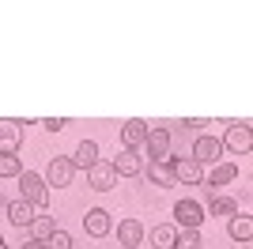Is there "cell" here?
I'll return each instance as SVG.
<instances>
[{"instance_id": "1", "label": "cell", "mask_w": 253, "mask_h": 249, "mask_svg": "<svg viewBox=\"0 0 253 249\" xmlns=\"http://www.w3.org/2000/svg\"><path fill=\"white\" fill-rule=\"evenodd\" d=\"M19 189H23V200L31 208H45L49 204V185H45V177H38V174H19Z\"/></svg>"}, {"instance_id": "2", "label": "cell", "mask_w": 253, "mask_h": 249, "mask_svg": "<svg viewBox=\"0 0 253 249\" xmlns=\"http://www.w3.org/2000/svg\"><path fill=\"white\" fill-rule=\"evenodd\" d=\"M227 151H234V155H246L253 147V128H250V121H238V124H231L227 128V136L219 140Z\"/></svg>"}, {"instance_id": "3", "label": "cell", "mask_w": 253, "mask_h": 249, "mask_svg": "<svg viewBox=\"0 0 253 249\" xmlns=\"http://www.w3.org/2000/svg\"><path fill=\"white\" fill-rule=\"evenodd\" d=\"M170 166H174V177H178L181 185H201L204 181V163H197L193 155H185V159L170 155Z\"/></svg>"}, {"instance_id": "4", "label": "cell", "mask_w": 253, "mask_h": 249, "mask_svg": "<svg viewBox=\"0 0 253 249\" xmlns=\"http://www.w3.org/2000/svg\"><path fill=\"white\" fill-rule=\"evenodd\" d=\"M174 215H178V227L181 230H201V223H204L208 211H204L197 200H178V204H174Z\"/></svg>"}, {"instance_id": "5", "label": "cell", "mask_w": 253, "mask_h": 249, "mask_svg": "<svg viewBox=\"0 0 253 249\" xmlns=\"http://www.w3.org/2000/svg\"><path fill=\"white\" fill-rule=\"evenodd\" d=\"M87 181H91V189H95V193H110V189H114V181H117L114 163H102V159H98V163L87 170Z\"/></svg>"}, {"instance_id": "6", "label": "cell", "mask_w": 253, "mask_h": 249, "mask_svg": "<svg viewBox=\"0 0 253 249\" xmlns=\"http://www.w3.org/2000/svg\"><path fill=\"white\" fill-rule=\"evenodd\" d=\"M144 147H148L151 159H163V163H170V128H148V136H144Z\"/></svg>"}, {"instance_id": "7", "label": "cell", "mask_w": 253, "mask_h": 249, "mask_svg": "<svg viewBox=\"0 0 253 249\" xmlns=\"http://www.w3.org/2000/svg\"><path fill=\"white\" fill-rule=\"evenodd\" d=\"M72 174H76V166H72V159H53L49 163V170H45V185H57V189H64V185H72Z\"/></svg>"}, {"instance_id": "8", "label": "cell", "mask_w": 253, "mask_h": 249, "mask_svg": "<svg viewBox=\"0 0 253 249\" xmlns=\"http://www.w3.org/2000/svg\"><path fill=\"white\" fill-rule=\"evenodd\" d=\"M23 144V121H0V151H8V155H15Z\"/></svg>"}, {"instance_id": "9", "label": "cell", "mask_w": 253, "mask_h": 249, "mask_svg": "<svg viewBox=\"0 0 253 249\" xmlns=\"http://www.w3.org/2000/svg\"><path fill=\"white\" fill-rule=\"evenodd\" d=\"M144 234H148V230L140 227L136 219H121V223H117V242L125 249H136L140 242H144Z\"/></svg>"}, {"instance_id": "10", "label": "cell", "mask_w": 253, "mask_h": 249, "mask_svg": "<svg viewBox=\"0 0 253 249\" xmlns=\"http://www.w3.org/2000/svg\"><path fill=\"white\" fill-rule=\"evenodd\" d=\"M84 230L91 234V238H106V234H110V211L91 208V211L84 215Z\"/></svg>"}, {"instance_id": "11", "label": "cell", "mask_w": 253, "mask_h": 249, "mask_svg": "<svg viewBox=\"0 0 253 249\" xmlns=\"http://www.w3.org/2000/svg\"><path fill=\"white\" fill-rule=\"evenodd\" d=\"M148 177L155 181V185H163V189L178 185V177H174V166L163 163V159H148Z\"/></svg>"}, {"instance_id": "12", "label": "cell", "mask_w": 253, "mask_h": 249, "mask_svg": "<svg viewBox=\"0 0 253 249\" xmlns=\"http://www.w3.org/2000/svg\"><path fill=\"white\" fill-rule=\"evenodd\" d=\"M114 170H117L121 177H140V174H144V163H140L136 151H128V147H125V151L114 159Z\"/></svg>"}, {"instance_id": "13", "label": "cell", "mask_w": 253, "mask_h": 249, "mask_svg": "<svg viewBox=\"0 0 253 249\" xmlns=\"http://www.w3.org/2000/svg\"><path fill=\"white\" fill-rule=\"evenodd\" d=\"M144 136H148V124L140 121V117H132V121H125V128H121V144H125L128 151H136V147L144 144Z\"/></svg>"}, {"instance_id": "14", "label": "cell", "mask_w": 253, "mask_h": 249, "mask_svg": "<svg viewBox=\"0 0 253 249\" xmlns=\"http://www.w3.org/2000/svg\"><path fill=\"white\" fill-rule=\"evenodd\" d=\"M219 151H223V144L215 140V136H201V140H197V147H193V159H197V163H215V159H219Z\"/></svg>"}, {"instance_id": "15", "label": "cell", "mask_w": 253, "mask_h": 249, "mask_svg": "<svg viewBox=\"0 0 253 249\" xmlns=\"http://www.w3.org/2000/svg\"><path fill=\"white\" fill-rule=\"evenodd\" d=\"M144 238H151V246H155V249H174L178 227H174V223H159V227H151V234H144Z\"/></svg>"}, {"instance_id": "16", "label": "cell", "mask_w": 253, "mask_h": 249, "mask_svg": "<svg viewBox=\"0 0 253 249\" xmlns=\"http://www.w3.org/2000/svg\"><path fill=\"white\" fill-rule=\"evenodd\" d=\"M95 163H98V144L95 140H84V144L76 147V155H72V166L76 170H91Z\"/></svg>"}, {"instance_id": "17", "label": "cell", "mask_w": 253, "mask_h": 249, "mask_svg": "<svg viewBox=\"0 0 253 249\" xmlns=\"http://www.w3.org/2000/svg\"><path fill=\"white\" fill-rule=\"evenodd\" d=\"M227 230H231V238L238 242V246H250V238H253V219L250 215H231Z\"/></svg>"}, {"instance_id": "18", "label": "cell", "mask_w": 253, "mask_h": 249, "mask_svg": "<svg viewBox=\"0 0 253 249\" xmlns=\"http://www.w3.org/2000/svg\"><path fill=\"white\" fill-rule=\"evenodd\" d=\"M4 211H8V219L15 227H31V219H34V208L27 200H11V204H4Z\"/></svg>"}, {"instance_id": "19", "label": "cell", "mask_w": 253, "mask_h": 249, "mask_svg": "<svg viewBox=\"0 0 253 249\" xmlns=\"http://www.w3.org/2000/svg\"><path fill=\"white\" fill-rule=\"evenodd\" d=\"M231 181H238V166H234V163H215L208 185H231Z\"/></svg>"}, {"instance_id": "20", "label": "cell", "mask_w": 253, "mask_h": 249, "mask_svg": "<svg viewBox=\"0 0 253 249\" xmlns=\"http://www.w3.org/2000/svg\"><path fill=\"white\" fill-rule=\"evenodd\" d=\"M208 211H211V215H238V200L219 197V193H215V197L208 200Z\"/></svg>"}, {"instance_id": "21", "label": "cell", "mask_w": 253, "mask_h": 249, "mask_svg": "<svg viewBox=\"0 0 253 249\" xmlns=\"http://www.w3.org/2000/svg\"><path fill=\"white\" fill-rule=\"evenodd\" d=\"M53 230H57V223H53L49 215H34V219H31V238L45 242V238L53 234Z\"/></svg>"}, {"instance_id": "22", "label": "cell", "mask_w": 253, "mask_h": 249, "mask_svg": "<svg viewBox=\"0 0 253 249\" xmlns=\"http://www.w3.org/2000/svg\"><path fill=\"white\" fill-rule=\"evenodd\" d=\"M23 166H19V155H8V151H0V177H19Z\"/></svg>"}, {"instance_id": "23", "label": "cell", "mask_w": 253, "mask_h": 249, "mask_svg": "<svg viewBox=\"0 0 253 249\" xmlns=\"http://www.w3.org/2000/svg\"><path fill=\"white\" fill-rule=\"evenodd\" d=\"M174 249H201V230H178Z\"/></svg>"}, {"instance_id": "24", "label": "cell", "mask_w": 253, "mask_h": 249, "mask_svg": "<svg viewBox=\"0 0 253 249\" xmlns=\"http://www.w3.org/2000/svg\"><path fill=\"white\" fill-rule=\"evenodd\" d=\"M45 249H72V238H68V230H53L49 238H45Z\"/></svg>"}, {"instance_id": "25", "label": "cell", "mask_w": 253, "mask_h": 249, "mask_svg": "<svg viewBox=\"0 0 253 249\" xmlns=\"http://www.w3.org/2000/svg\"><path fill=\"white\" fill-rule=\"evenodd\" d=\"M42 128H49V132H61V128H64V121H61V117H45V121H42Z\"/></svg>"}, {"instance_id": "26", "label": "cell", "mask_w": 253, "mask_h": 249, "mask_svg": "<svg viewBox=\"0 0 253 249\" xmlns=\"http://www.w3.org/2000/svg\"><path fill=\"white\" fill-rule=\"evenodd\" d=\"M181 124H185V128H201V124H208V121H204V117H189V121H181Z\"/></svg>"}, {"instance_id": "27", "label": "cell", "mask_w": 253, "mask_h": 249, "mask_svg": "<svg viewBox=\"0 0 253 249\" xmlns=\"http://www.w3.org/2000/svg\"><path fill=\"white\" fill-rule=\"evenodd\" d=\"M23 249H45V242H38V238H31V242H27V246H23Z\"/></svg>"}, {"instance_id": "28", "label": "cell", "mask_w": 253, "mask_h": 249, "mask_svg": "<svg viewBox=\"0 0 253 249\" xmlns=\"http://www.w3.org/2000/svg\"><path fill=\"white\" fill-rule=\"evenodd\" d=\"M0 204H4V193H0Z\"/></svg>"}, {"instance_id": "29", "label": "cell", "mask_w": 253, "mask_h": 249, "mask_svg": "<svg viewBox=\"0 0 253 249\" xmlns=\"http://www.w3.org/2000/svg\"><path fill=\"white\" fill-rule=\"evenodd\" d=\"M0 249H8V246H4V242H0Z\"/></svg>"}, {"instance_id": "30", "label": "cell", "mask_w": 253, "mask_h": 249, "mask_svg": "<svg viewBox=\"0 0 253 249\" xmlns=\"http://www.w3.org/2000/svg\"><path fill=\"white\" fill-rule=\"evenodd\" d=\"M242 249H250V246H242Z\"/></svg>"}, {"instance_id": "31", "label": "cell", "mask_w": 253, "mask_h": 249, "mask_svg": "<svg viewBox=\"0 0 253 249\" xmlns=\"http://www.w3.org/2000/svg\"><path fill=\"white\" fill-rule=\"evenodd\" d=\"M0 242H4V238H0Z\"/></svg>"}]
</instances>
